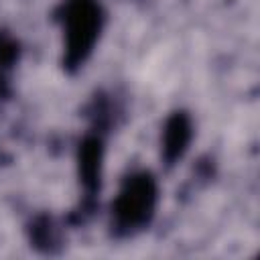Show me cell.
Returning <instances> with one entry per match:
<instances>
[{
  "label": "cell",
  "mask_w": 260,
  "mask_h": 260,
  "mask_svg": "<svg viewBox=\"0 0 260 260\" xmlns=\"http://www.w3.org/2000/svg\"><path fill=\"white\" fill-rule=\"evenodd\" d=\"M150 189L146 183H138L132 185L128 193H124V197L118 203V215L120 219L130 225V223H138L146 217L148 209H150Z\"/></svg>",
  "instance_id": "obj_1"
}]
</instances>
